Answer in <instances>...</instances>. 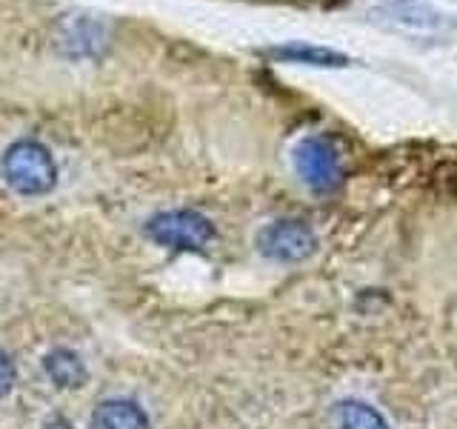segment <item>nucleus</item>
Masks as SVG:
<instances>
[{"instance_id": "nucleus-8", "label": "nucleus", "mask_w": 457, "mask_h": 429, "mask_svg": "<svg viewBox=\"0 0 457 429\" xmlns=\"http://www.w3.org/2000/svg\"><path fill=\"white\" fill-rule=\"evenodd\" d=\"M335 429H389L383 415L363 400H340L332 412Z\"/></svg>"}, {"instance_id": "nucleus-2", "label": "nucleus", "mask_w": 457, "mask_h": 429, "mask_svg": "<svg viewBox=\"0 0 457 429\" xmlns=\"http://www.w3.org/2000/svg\"><path fill=\"white\" fill-rule=\"evenodd\" d=\"M292 164L297 178L303 181L312 192L328 195L346 178V166H343V155L337 143L328 135H306L295 143Z\"/></svg>"}, {"instance_id": "nucleus-7", "label": "nucleus", "mask_w": 457, "mask_h": 429, "mask_svg": "<svg viewBox=\"0 0 457 429\" xmlns=\"http://www.w3.org/2000/svg\"><path fill=\"white\" fill-rule=\"evenodd\" d=\"M43 369H46L52 383H57L61 390H78V386H83L86 378H89L80 355L71 349H52L43 358Z\"/></svg>"}, {"instance_id": "nucleus-10", "label": "nucleus", "mask_w": 457, "mask_h": 429, "mask_svg": "<svg viewBox=\"0 0 457 429\" xmlns=\"http://www.w3.org/2000/svg\"><path fill=\"white\" fill-rule=\"evenodd\" d=\"M46 429H71V426H69V424H66L63 418H54V421H52V424H49Z\"/></svg>"}, {"instance_id": "nucleus-3", "label": "nucleus", "mask_w": 457, "mask_h": 429, "mask_svg": "<svg viewBox=\"0 0 457 429\" xmlns=\"http://www.w3.org/2000/svg\"><path fill=\"white\" fill-rule=\"evenodd\" d=\"M146 235L169 249L200 252L214 238V226L206 214H200L195 209H169L152 214L146 221Z\"/></svg>"}, {"instance_id": "nucleus-6", "label": "nucleus", "mask_w": 457, "mask_h": 429, "mask_svg": "<svg viewBox=\"0 0 457 429\" xmlns=\"http://www.w3.org/2000/svg\"><path fill=\"white\" fill-rule=\"evenodd\" d=\"M95 429H149V415L129 398H109L92 415Z\"/></svg>"}, {"instance_id": "nucleus-9", "label": "nucleus", "mask_w": 457, "mask_h": 429, "mask_svg": "<svg viewBox=\"0 0 457 429\" xmlns=\"http://www.w3.org/2000/svg\"><path fill=\"white\" fill-rule=\"evenodd\" d=\"M14 378H18V369H14L12 358H9L4 349H0V398L12 392Z\"/></svg>"}, {"instance_id": "nucleus-1", "label": "nucleus", "mask_w": 457, "mask_h": 429, "mask_svg": "<svg viewBox=\"0 0 457 429\" xmlns=\"http://www.w3.org/2000/svg\"><path fill=\"white\" fill-rule=\"evenodd\" d=\"M0 172L9 189L23 198H40L57 183V164L40 140H14L0 157Z\"/></svg>"}, {"instance_id": "nucleus-4", "label": "nucleus", "mask_w": 457, "mask_h": 429, "mask_svg": "<svg viewBox=\"0 0 457 429\" xmlns=\"http://www.w3.org/2000/svg\"><path fill=\"white\" fill-rule=\"evenodd\" d=\"M314 247H318V238H314L312 226L297 218L271 221L257 232V249H261L263 257L278 264L303 261L314 252Z\"/></svg>"}, {"instance_id": "nucleus-5", "label": "nucleus", "mask_w": 457, "mask_h": 429, "mask_svg": "<svg viewBox=\"0 0 457 429\" xmlns=\"http://www.w3.org/2000/svg\"><path fill=\"white\" fill-rule=\"evenodd\" d=\"M263 55L271 57L275 63H300V66H314V69H349L352 66V57L346 52L314 46V43H303V40L269 46L263 49Z\"/></svg>"}]
</instances>
